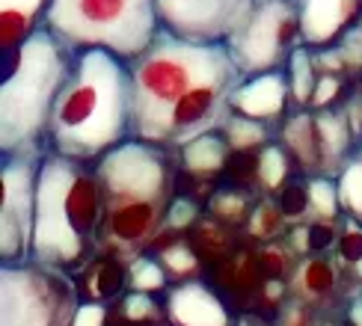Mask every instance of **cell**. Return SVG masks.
<instances>
[{"label": "cell", "mask_w": 362, "mask_h": 326, "mask_svg": "<svg viewBox=\"0 0 362 326\" xmlns=\"http://www.w3.org/2000/svg\"><path fill=\"white\" fill-rule=\"evenodd\" d=\"M318 326H336V315H327V318H321V320H318Z\"/></svg>", "instance_id": "cell-37"}, {"label": "cell", "mask_w": 362, "mask_h": 326, "mask_svg": "<svg viewBox=\"0 0 362 326\" xmlns=\"http://www.w3.org/2000/svg\"><path fill=\"white\" fill-rule=\"evenodd\" d=\"M285 74H288V86H291V101H294V110H303L312 104L315 95V86H318V63H315V51L300 44V48L291 54L288 66H285Z\"/></svg>", "instance_id": "cell-24"}, {"label": "cell", "mask_w": 362, "mask_h": 326, "mask_svg": "<svg viewBox=\"0 0 362 326\" xmlns=\"http://www.w3.org/2000/svg\"><path fill=\"white\" fill-rule=\"evenodd\" d=\"M259 196L262 193H252V190H244V187H232V184H220L214 196L208 199L205 214L220 219L223 226L244 231L247 219H250V211H252V205L259 202Z\"/></svg>", "instance_id": "cell-21"}, {"label": "cell", "mask_w": 362, "mask_h": 326, "mask_svg": "<svg viewBox=\"0 0 362 326\" xmlns=\"http://www.w3.org/2000/svg\"><path fill=\"white\" fill-rule=\"evenodd\" d=\"M160 296L167 320L173 326H238L240 320V315L205 276L175 282Z\"/></svg>", "instance_id": "cell-12"}, {"label": "cell", "mask_w": 362, "mask_h": 326, "mask_svg": "<svg viewBox=\"0 0 362 326\" xmlns=\"http://www.w3.org/2000/svg\"><path fill=\"white\" fill-rule=\"evenodd\" d=\"M276 140L291 155L300 175H321V145H318V125L315 110H291L276 128Z\"/></svg>", "instance_id": "cell-17"}, {"label": "cell", "mask_w": 362, "mask_h": 326, "mask_svg": "<svg viewBox=\"0 0 362 326\" xmlns=\"http://www.w3.org/2000/svg\"><path fill=\"white\" fill-rule=\"evenodd\" d=\"M148 252H155V258L163 264V270H167L173 285L175 282H190V279L205 276V261L199 252H196L187 234H160Z\"/></svg>", "instance_id": "cell-20"}, {"label": "cell", "mask_w": 362, "mask_h": 326, "mask_svg": "<svg viewBox=\"0 0 362 326\" xmlns=\"http://www.w3.org/2000/svg\"><path fill=\"white\" fill-rule=\"evenodd\" d=\"M131 66L110 51L74 54L71 74L51 116L48 148L86 163L134 137Z\"/></svg>", "instance_id": "cell-2"}, {"label": "cell", "mask_w": 362, "mask_h": 326, "mask_svg": "<svg viewBox=\"0 0 362 326\" xmlns=\"http://www.w3.org/2000/svg\"><path fill=\"white\" fill-rule=\"evenodd\" d=\"M175 155H178V172L181 175L205 178V181L223 184V169H226V160H229L232 148L226 143L223 131H211V133H202V137H196L181 148H175Z\"/></svg>", "instance_id": "cell-18"}, {"label": "cell", "mask_w": 362, "mask_h": 326, "mask_svg": "<svg viewBox=\"0 0 362 326\" xmlns=\"http://www.w3.org/2000/svg\"><path fill=\"white\" fill-rule=\"evenodd\" d=\"M128 66L134 92V137L160 145L175 104L199 83L238 68L226 44L187 42L167 30H160L158 39Z\"/></svg>", "instance_id": "cell-5"}, {"label": "cell", "mask_w": 362, "mask_h": 326, "mask_svg": "<svg viewBox=\"0 0 362 326\" xmlns=\"http://www.w3.org/2000/svg\"><path fill=\"white\" fill-rule=\"evenodd\" d=\"M315 125H318V145H321V175L336 178L344 163L356 155V137L351 131V122L344 116V107L315 110Z\"/></svg>", "instance_id": "cell-16"}, {"label": "cell", "mask_w": 362, "mask_h": 326, "mask_svg": "<svg viewBox=\"0 0 362 326\" xmlns=\"http://www.w3.org/2000/svg\"><path fill=\"white\" fill-rule=\"evenodd\" d=\"M223 44L244 78L282 71L291 54L303 44L297 0H252Z\"/></svg>", "instance_id": "cell-8"}, {"label": "cell", "mask_w": 362, "mask_h": 326, "mask_svg": "<svg viewBox=\"0 0 362 326\" xmlns=\"http://www.w3.org/2000/svg\"><path fill=\"white\" fill-rule=\"evenodd\" d=\"M291 296L309 306L318 315H336L344 308V303L354 296V288L344 276L339 258L333 252L324 255H303L297 261L294 273L288 279Z\"/></svg>", "instance_id": "cell-11"}, {"label": "cell", "mask_w": 362, "mask_h": 326, "mask_svg": "<svg viewBox=\"0 0 362 326\" xmlns=\"http://www.w3.org/2000/svg\"><path fill=\"white\" fill-rule=\"evenodd\" d=\"M336 184H339L344 217H354L362 222V157L359 155H354L344 163V169L336 175Z\"/></svg>", "instance_id": "cell-31"}, {"label": "cell", "mask_w": 362, "mask_h": 326, "mask_svg": "<svg viewBox=\"0 0 362 326\" xmlns=\"http://www.w3.org/2000/svg\"><path fill=\"white\" fill-rule=\"evenodd\" d=\"M74 66L51 30H36L27 42L4 51L0 80V155L48 152V131L57 98Z\"/></svg>", "instance_id": "cell-4"}, {"label": "cell", "mask_w": 362, "mask_h": 326, "mask_svg": "<svg viewBox=\"0 0 362 326\" xmlns=\"http://www.w3.org/2000/svg\"><path fill=\"white\" fill-rule=\"evenodd\" d=\"M173 285L163 264L155 258V252H143V255L131 258L128 264V288L143 294H163Z\"/></svg>", "instance_id": "cell-28"}, {"label": "cell", "mask_w": 362, "mask_h": 326, "mask_svg": "<svg viewBox=\"0 0 362 326\" xmlns=\"http://www.w3.org/2000/svg\"><path fill=\"white\" fill-rule=\"evenodd\" d=\"M288 229L291 226H288V219L282 217L276 199L274 196H259V202H255L252 211H250L244 234L252 243H267V241H276V237H285Z\"/></svg>", "instance_id": "cell-27"}, {"label": "cell", "mask_w": 362, "mask_h": 326, "mask_svg": "<svg viewBox=\"0 0 362 326\" xmlns=\"http://www.w3.org/2000/svg\"><path fill=\"white\" fill-rule=\"evenodd\" d=\"M255 255H259L262 264V273L270 279H285L288 282L294 267L300 261V255L288 246L285 237H276V241H267V243H255Z\"/></svg>", "instance_id": "cell-30"}, {"label": "cell", "mask_w": 362, "mask_h": 326, "mask_svg": "<svg viewBox=\"0 0 362 326\" xmlns=\"http://www.w3.org/2000/svg\"><path fill=\"white\" fill-rule=\"evenodd\" d=\"M104 193L95 163L59 155H42L36 175V222L30 261L78 273L101 249Z\"/></svg>", "instance_id": "cell-3"}, {"label": "cell", "mask_w": 362, "mask_h": 326, "mask_svg": "<svg viewBox=\"0 0 362 326\" xmlns=\"http://www.w3.org/2000/svg\"><path fill=\"white\" fill-rule=\"evenodd\" d=\"M344 276H348L354 294H362V222L354 217H341L339 243L333 249Z\"/></svg>", "instance_id": "cell-26"}, {"label": "cell", "mask_w": 362, "mask_h": 326, "mask_svg": "<svg viewBox=\"0 0 362 326\" xmlns=\"http://www.w3.org/2000/svg\"><path fill=\"white\" fill-rule=\"evenodd\" d=\"M128 258L116 255V252L98 249L74 276L81 303H104L110 306L128 291Z\"/></svg>", "instance_id": "cell-15"}, {"label": "cell", "mask_w": 362, "mask_h": 326, "mask_svg": "<svg viewBox=\"0 0 362 326\" xmlns=\"http://www.w3.org/2000/svg\"><path fill=\"white\" fill-rule=\"evenodd\" d=\"M51 0H0V51L27 42L45 27Z\"/></svg>", "instance_id": "cell-19"}, {"label": "cell", "mask_w": 362, "mask_h": 326, "mask_svg": "<svg viewBox=\"0 0 362 326\" xmlns=\"http://www.w3.org/2000/svg\"><path fill=\"white\" fill-rule=\"evenodd\" d=\"M294 175H300V172H297L291 155L285 152V145L279 140L259 148V190H262V196H276Z\"/></svg>", "instance_id": "cell-23"}, {"label": "cell", "mask_w": 362, "mask_h": 326, "mask_svg": "<svg viewBox=\"0 0 362 326\" xmlns=\"http://www.w3.org/2000/svg\"><path fill=\"white\" fill-rule=\"evenodd\" d=\"M45 30L74 54L101 48L131 63L160 33L158 0H51Z\"/></svg>", "instance_id": "cell-6"}, {"label": "cell", "mask_w": 362, "mask_h": 326, "mask_svg": "<svg viewBox=\"0 0 362 326\" xmlns=\"http://www.w3.org/2000/svg\"><path fill=\"white\" fill-rule=\"evenodd\" d=\"M356 155H359V157H362V143H359V148H356Z\"/></svg>", "instance_id": "cell-38"}, {"label": "cell", "mask_w": 362, "mask_h": 326, "mask_svg": "<svg viewBox=\"0 0 362 326\" xmlns=\"http://www.w3.org/2000/svg\"><path fill=\"white\" fill-rule=\"evenodd\" d=\"M309 193H312V219H341L344 217L336 178L309 175Z\"/></svg>", "instance_id": "cell-32"}, {"label": "cell", "mask_w": 362, "mask_h": 326, "mask_svg": "<svg viewBox=\"0 0 362 326\" xmlns=\"http://www.w3.org/2000/svg\"><path fill=\"white\" fill-rule=\"evenodd\" d=\"M339 231H341V219H309V222H297L288 229L285 241L303 255H324V252H333L339 243Z\"/></svg>", "instance_id": "cell-22"}, {"label": "cell", "mask_w": 362, "mask_h": 326, "mask_svg": "<svg viewBox=\"0 0 362 326\" xmlns=\"http://www.w3.org/2000/svg\"><path fill=\"white\" fill-rule=\"evenodd\" d=\"M110 318V306L104 303H81L78 311H74L71 326H107Z\"/></svg>", "instance_id": "cell-36"}, {"label": "cell", "mask_w": 362, "mask_h": 326, "mask_svg": "<svg viewBox=\"0 0 362 326\" xmlns=\"http://www.w3.org/2000/svg\"><path fill=\"white\" fill-rule=\"evenodd\" d=\"M356 80L344 78V74H324L318 78V86H315V95L309 110H329V107H339V104L348 98V92L354 89Z\"/></svg>", "instance_id": "cell-34"}, {"label": "cell", "mask_w": 362, "mask_h": 326, "mask_svg": "<svg viewBox=\"0 0 362 326\" xmlns=\"http://www.w3.org/2000/svg\"><path fill=\"white\" fill-rule=\"evenodd\" d=\"M306 48H333L362 18V0H297Z\"/></svg>", "instance_id": "cell-13"}, {"label": "cell", "mask_w": 362, "mask_h": 326, "mask_svg": "<svg viewBox=\"0 0 362 326\" xmlns=\"http://www.w3.org/2000/svg\"><path fill=\"white\" fill-rule=\"evenodd\" d=\"M223 137L232 152H259V148L276 140V128L267 122H259V119L232 113L229 122L223 125Z\"/></svg>", "instance_id": "cell-25"}, {"label": "cell", "mask_w": 362, "mask_h": 326, "mask_svg": "<svg viewBox=\"0 0 362 326\" xmlns=\"http://www.w3.org/2000/svg\"><path fill=\"white\" fill-rule=\"evenodd\" d=\"M42 155H0V181H4L0 264L30 261L36 222V175Z\"/></svg>", "instance_id": "cell-9"}, {"label": "cell", "mask_w": 362, "mask_h": 326, "mask_svg": "<svg viewBox=\"0 0 362 326\" xmlns=\"http://www.w3.org/2000/svg\"><path fill=\"white\" fill-rule=\"evenodd\" d=\"M78 306L71 273L39 261L0 264V326H71Z\"/></svg>", "instance_id": "cell-7"}, {"label": "cell", "mask_w": 362, "mask_h": 326, "mask_svg": "<svg viewBox=\"0 0 362 326\" xmlns=\"http://www.w3.org/2000/svg\"><path fill=\"white\" fill-rule=\"evenodd\" d=\"M276 205L282 217L288 219V226L312 219V193H309V175H294L288 184L276 193Z\"/></svg>", "instance_id": "cell-29"}, {"label": "cell", "mask_w": 362, "mask_h": 326, "mask_svg": "<svg viewBox=\"0 0 362 326\" xmlns=\"http://www.w3.org/2000/svg\"><path fill=\"white\" fill-rule=\"evenodd\" d=\"M223 184L262 193L259 190V152H232L223 169Z\"/></svg>", "instance_id": "cell-33"}, {"label": "cell", "mask_w": 362, "mask_h": 326, "mask_svg": "<svg viewBox=\"0 0 362 326\" xmlns=\"http://www.w3.org/2000/svg\"><path fill=\"white\" fill-rule=\"evenodd\" d=\"M232 110L240 113V116L259 119V122L279 128L282 119L294 110L291 86H288V74H285V68L244 78L238 83L235 95H232Z\"/></svg>", "instance_id": "cell-14"}, {"label": "cell", "mask_w": 362, "mask_h": 326, "mask_svg": "<svg viewBox=\"0 0 362 326\" xmlns=\"http://www.w3.org/2000/svg\"><path fill=\"white\" fill-rule=\"evenodd\" d=\"M104 193L101 249L137 258L155 246L175 199V148L131 137L95 160Z\"/></svg>", "instance_id": "cell-1"}, {"label": "cell", "mask_w": 362, "mask_h": 326, "mask_svg": "<svg viewBox=\"0 0 362 326\" xmlns=\"http://www.w3.org/2000/svg\"><path fill=\"white\" fill-rule=\"evenodd\" d=\"M252 0H158L160 30L202 44H223Z\"/></svg>", "instance_id": "cell-10"}, {"label": "cell", "mask_w": 362, "mask_h": 326, "mask_svg": "<svg viewBox=\"0 0 362 326\" xmlns=\"http://www.w3.org/2000/svg\"><path fill=\"white\" fill-rule=\"evenodd\" d=\"M202 214H205V205L193 202L187 196H178L175 193V199H173L170 211H167V226H163V234H187L196 222L202 219Z\"/></svg>", "instance_id": "cell-35"}]
</instances>
